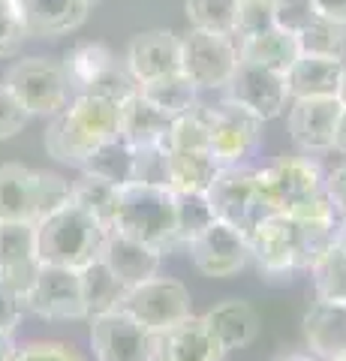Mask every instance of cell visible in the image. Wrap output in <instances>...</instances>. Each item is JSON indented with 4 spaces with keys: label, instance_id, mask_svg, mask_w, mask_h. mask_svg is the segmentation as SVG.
Returning a JSON list of instances; mask_svg holds the SVG:
<instances>
[{
    "label": "cell",
    "instance_id": "1",
    "mask_svg": "<svg viewBox=\"0 0 346 361\" xmlns=\"http://www.w3.org/2000/svg\"><path fill=\"white\" fill-rule=\"evenodd\" d=\"M118 103L91 94H75L61 111L51 115L42 142H46L49 157L79 169L94 148H99L111 135H118Z\"/></svg>",
    "mask_w": 346,
    "mask_h": 361
},
{
    "label": "cell",
    "instance_id": "2",
    "mask_svg": "<svg viewBox=\"0 0 346 361\" xmlns=\"http://www.w3.org/2000/svg\"><path fill=\"white\" fill-rule=\"evenodd\" d=\"M106 226L82 211L75 202H66L58 211L37 220V256L39 265H61L82 271L99 256Z\"/></svg>",
    "mask_w": 346,
    "mask_h": 361
},
{
    "label": "cell",
    "instance_id": "3",
    "mask_svg": "<svg viewBox=\"0 0 346 361\" xmlns=\"http://www.w3.org/2000/svg\"><path fill=\"white\" fill-rule=\"evenodd\" d=\"M109 229H118L142 244L169 253L178 247L175 235V193L157 184H127L118 193L115 220Z\"/></svg>",
    "mask_w": 346,
    "mask_h": 361
},
{
    "label": "cell",
    "instance_id": "4",
    "mask_svg": "<svg viewBox=\"0 0 346 361\" xmlns=\"http://www.w3.org/2000/svg\"><path fill=\"white\" fill-rule=\"evenodd\" d=\"M250 259L265 277L289 280L298 271H310L304 229L292 214H268L247 235Z\"/></svg>",
    "mask_w": 346,
    "mask_h": 361
},
{
    "label": "cell",
    "instance_id": "5",
    "mask_svg": "<svg viewBox=\"0 0 346 361\" xmlns=\"http://www.w3.org/2000/svg\"><path fill=\"white\" fill-rule=\"evenodd\" d=\"M61 63H63L73 97L91 94V97H103V99H111V103L121 106L127 97H132L139 90L136 78L130 75L124 63H118V58L103 42L75 45V49L66 51V58Z\"/></svg>",
    "mask_w": 346,
    "mask_h": 361
},
{
    "label": "cell",
    "instance_id": "6",
    "mask_svg": "<svg viewBox=\"0 0 346 361\" xmlns=\"http://www.w3.org/2000/svg\"><path fill=\"white\" fill-rule=\"evenodd\" d=\"M262 202L271 214H295L326 196V172L310 157H280L256 172Z\"/></svg>",
    "mask_w": 346,
    "mask_h": 361
},
{
    "label": "cell",
    "instance_id": "7",
    "mask_svg": "<svg viewBox=\"0 0 346 361\" xmlns=\"http://www.w3.org/2000/svg\"><path fill=\"white\" fill-rule=\"evenodd\" d=\"M205 196L214 208V217L235 226L238 232L250 235L268 214V205L262 202L259 184H256V169L250 166H220L214 180L208 184Z\"/></svg>",
    "mask_w": 346,
    "mask_h": 361
},
{
    "label": "cell",
    "instance_id": "8",
    "mask_svg": "<svg viewBox=\"0 0 346 361\" xmlns=\"http://www.w3.org/2000/svg\"><path fill=\"white\" fill-rule=\"evenodd\" d=\"M4 85L27 109V115H54L73 99L63 63L54 58H21L6 70Z\"/></svg>",
    "mask_w": 346,
    "mask_h": 361
},
{
    "label": "cell",
    "instance_id": "9",
    "mask_svg": "<svg viewBox=\"0 0 346 361\" xmlns=\"http://www.w3.org/2000/svg\"><path fill=\"white\" fill-rule=\"evenodd\" d=\"M118 307L130 313L136 322H142L148 331L163 334L193 313V298H190V289L181 280L154 274L142 283L130 286Z\"/></svg>",
    "mask_w": 346,
    "mask_h": 361
},
{
    "label": "cell",
    "instance_id": "10",
    "mask_svg": "<svg viewBox=\"0 0 346 361\" xmlns=\"http://www.w3.org/2000/svg\"><path fill=\"white\" fill-rule=\"evenodd\" d=\"M238 42L229 33L190 27L181 37V73L199 90H223L235 73Z\"/></svg>",
    "mask_w": 346,
    "mask_h": 361
},
{
    "label": "cell",
    "instance_id": "11",
    "mask_svg": "<svg viewBox=\"0 0 346 361\" xmlns=\"http://www.w3.org/2000/svg\"><path fill=\"white\" fill-rule=\"evenodd\" d=\"M208 148L220 166H238L259 148L262 121L244 106L223 97L217 106H205Z\"/></svg>",
    "mask_w": 346,
    "mask_h": 361
},
{
    "label": "cell",
    "instance_id": "12",
    "mask_svg": "<svg viewBox=\"0 0 346 361\" xmlns=\"http://www.w3.org/2000/svg\"><path fill=\"white\" fill-rule=\"evenodd\" d=\"M91 346L97 361H157V334L121 307L91 316Z\"/></svg>",
    "mask_w": 346,
    "mask_h": 361
},
{
    "label": "cell",
    "instance_id": "13",
    "mask_svg": "<svg viewBox=\"0 0 346 361\" xmlns=\"http://www.w3.org/2000/svg\"><path fill=\"white\" fill-rule=\"evenodd\" d=\"M21 301H25V313H33L39 319H87L82 274L75 268L39 265Z\"/></svg>",
    "mask_w": 346,
    "mask_h": 361
},
{
    "label": "cell",
    "instance_id": "14",
    "mask_svg": "<svg viewBox=\"0 0 346 361\" xmlns=\"http://www.w3.org/2000/svg\"><path fill=\"white\" fill-rule=\"evenodd\" d=\"M223 90H226V99L253 111L262 123L283 115V109L289 103L286 73H277L271 66H262V63H253L244 58H238L235 73H232V78Z\"/></svg>",
    "mask_w": 346,
    "mask_h": 361
},
{
    "label": "cell",
    "instance_id": "15",
    "mask_svg": "<svg viewBox=\"0 0 346 361\" xmlns=\"http://www.w3.org/2000/svg\"><path fill=\"white\" fill-rule=\"evenodd\" d=\"M187 250L205 277H235L250 262L247 235L223 220H214L202 235H196Z\"/></svg>",
    "mask_w": 346,
    "mask_h": 361
},
{
    "label": "cell",
    "instance_id": "16",
    "mask_svg": "<svg viewBox=\"0 0 346 361\" xmlns=\"http://www.w3.org/2000/svg\"><path fill=\"white\" fill-rule=\"evenodd\" d=\"M289 135H292L295 148L301 154L314 157L326 154L334 145V127L340 115V99L338 97H301L289 99Z\"/></svg>",
    "mask_w": 346,
    "mask_h": 361
},
{
    "label": "cell",
    "instance_id": "17",
    "mask_svg": "<svg viewBox=\"0 0 346 361\" xmlns=\"http://www.w3.org/2000/svg\"><path fill=\"white\" fill-rule=\"evenodd\" d=\"M124 66L136 85L154 82V78L181 73V37L172 30H144L136 33L127 45Z\"/></svg>",
    "mask_w": 346,
    "mask_h": 361
},
{
    "label": "cell",
    "instance_id": "18",
    "mask_svg": "<svg viewBox=\"0 0 346 361\" xmlns=\"http://www.w3.org/2000/svg\"><path fill=\"white\" fill-rule=\"evenodd\" d=\"M91 4L85 0H16V16L25 27L27 39H58L66 33L79 30L87 16Z\"/></svg>",
    "mask_w": 346,
    "mask_h": 361
},
{
    "label": "cell",
    "instance_id": "19",
    "mask_svg": "<svg viewBox=\"0 0 346 361\" xmlns=\"http://www.w3.org/2000/svg\"><path fill=\"white\" fill-rule=\"evenodd\" d=\"M39 271L37 256V223H4L0 220V277L13 283L21 298Z\"/></svg>",
    "mask_w": 346,
    "mask_h": 361
},
{
    "label": "cell",
    "instance_id": "20",
    "mask_svg": "<svg viewBox=\"0 0 346 361\" xmlns=\"http://www.w3.org/2000/svg\"><path fill=\"white\" fill-rule=\"evenodd\" d=\"M99 259L115 271V277L124 283L127 289L142 283V280L154 277L160 271L163 253L151 244H142L130 235L118 232V229H106L103 247H99Z\"/></svg>",
    "mask_w": 346,
    "mask_h": 361
},
{
    "label": "cell",
    "instance_id": "21",
    "mask_svg": "<svg viewBox=\"0 0 346 361\" xmlns=\"http://www.w3.org/2000/svg\"><path fill=\"white\" fill-rule=\"evenodd\" d=\"M223 346L211 334L205 316H193L157 334V361H223Z\"/></svg>",
    "mask_w": 346,
    "mask_h": 361
},
{
    "label": "cell",
    "instance_id": "22",
    "mask_svg": "<svg viewBox=\"0 0 346 361\" xmlns=\"http://www.w3.org/2000/svg\"><path fill=\"white\" fill-rule=\"evenodd\" d=\"M304 343L314 358H334L346 353V301L316 298L307 307L304 319Z\"/></svg>",
    "mask_w": 346,
    "mask_h": 361
},
{
    "label": "cell",
    "instance_id": "23",
    "mask_svg": "<svg viewBox=\"0 0 346 361\" xmlns=\"http://www.w3.org/2000/svg\"><path fill=\"white\" fill-rule=\"evenodd\" d=\"M0 220H39V172H33L21 163H0Z\"/></svg>",
    "mask_w": 346,
    "mask_h": 361
},
{
    "label": "cell",
    "instance_id": "24",
    "mask_svg": "<svg viewBox=\"0 0 346 361\" xmlns=\"http://www.w3.org/2000/svg\"><path fill=\"white\" fill-rule=\"evenodd\" d=\"M205 322H208L211 334L217 337V343L223 346V353L244 349L259 337V313L241 298H229V301L214 304V307L205 313Z\"/></svg>",
    "mask_w": 346,
    "mask_h": 361
},
{
    "label": "cell",
    "instance_id": "25",
    "mask_svg": "<svg viewBox=\"0 0 346 361\" xmlns=\"http://www.w3.org/2000/svg\"><path fill=\"white\" fill-rule=\"evenodd\" d=\"M121 109V121H118V135L127 139L132 148H142V145H163L169 139L172 121L166 111H160L157 106H151L139 90L132 97H127Z\"/></svg>",
    "mask_w": 346,
    "mask_h": 361
},
{
    "label": "cell",
    "instance_id": "26",
    "mask_svg": "<svg viewBox=\"0 0 346 361\" xmlns=\"http://www.w3.org/2000/svg\"><path fill=\"white\" fill-rule=\"evenodd\" d=\"M343 61L319 58V54H298L295 63L286 70L289 99L301 97H338Z\"/></svg>",
    "mask_w": 346,
    "mask_h": 361
},
{
    "label": "cell",
    "instance_id": "27",
    "mask_svg": "<svg viewBox=\"0 0 346 361\" xmlns=\"http://www.w3.org/2000/svg\"><path fill=\"white\" fill-rule=\"evenodd\" d=\"M298 54H301L298 33H289V30L277 27V25L238 42V58L271 66V70H277V73H286L289 66L295 63Z\"/></svg>",
    "mask_w": 346,
    "mask_h": 361
},
{
    "label": "cell",
    "instance_id": "28",
    "mask_svg": "<svg viewBox=\"0 0 346 361\" xmlns=\"http://www.w3.org/2000/svg\"><path fill=\"white\" fill-rule=\"evenodd\" d=\"M220 163L202 148H169V190L172 193H205Z\"/></svg>",
    "mask_w": 346,
    "mask_h": 361
},
{
    "label": "cell",
    "instance_id": "29",
    "mask_svg": "<svg viewBox=\"0 0 346 361\" xmlns=\"http://www.w3.org/2000/svg\"><path fill=\"white\" fill-rule=\"evenodd\" d=\"M132 160H136V148L121 135H111L87 154V160L79 169L85 175H97L115 187H127L132 184Z\"/></svg>",
    "mask_w": 346,
    "mask_h": 361
},
{
    "label": "cell",
    "instance_id": "30",
    "mask_svg": "<svg viewBox=\"0 0 346 361\" xmlns=\"http://www.w3.org/2000/svg\"><path fill=\"white\" fill-rule=\"evenodd\" d=\"M82 295H85V304H87V319L97 313H106V310H115L121 298H124L127 286L121 283L115 277V271H111L103 259H94L91 265H85L82 271Z\"/></svg>",
    "mask_w": 346,
    "mask_h": 361
},
{
    "label": "cell",
    "instance_id": "31",
    "mask_svg": "<svg viewBox=\"0 0 346 361\" xmlns=\"http://www.w3.org/2000/svg\"><path fill=\"white\" fill-rule=\"evenodd\" d=\"M139 94L148 99L151 106L166 111L169 118L184 115V111H190L199 103V87L190 82L184 73H172V75L154 78V82H144V85H139Z\"/></svg>",
    "mask_w": 346,
    "mask_h": 361
},
{
    "label": "cell",
    "instance_id": "32",
    "mask_svg": "<svg viewBox=\"0 0 346 361\" xmlns=\"http://www.w3.org/2000/svg\"><path fill=\"white\" fill-rule=\"evenodd\" d=\"M118 193L121 187L109 184V180L97 178V175H85L70 184V202H75L82 211H87L94 220H99L109 229L115 220V208H118Z\"/></svg>",
    "mask_w": 346,
    "mask_h": 361
},
{
    "label": "cell",
    "instance_id": "33",
    "mask_svg": "<svg viewBox=\"0 0 346 361\" xmlns=\"http://www.w3.org/2000/svg\"><path fill=\"white\" fill-rule=\"evenodd\" d=\"M301 54H319V58L346 61V25L326 16H316L298 33Z\"/></svg>",
    "mask_w": 346,
    "mask_h": 361
},
{
    "label": "cell",
    "instance_id": "34",
    "mask_svg": "<svg viewBox=\"0 0 346 361\" xmlns=\"http://www.w3.org/2000/svg\"><path fill=\"white\" fill-rule=\"evenodd\" d=\"M214 208L205 193H175V235L178 247H187L214 223Z\"/></svg>",
    "mask_w": 346,
    "mask_h": 361
},
{
    "label": "cell",
    "instance_id": "35",
    "mask_svg": "<svg viewBox=\"0 0 346 361\" xmlns=\"http://www.w3.org/2000/svg\"><path fill=\"white\" fill-rule=\"evenodd\" d=\"M310 277H314L316 298H334L346 301V250L331 244L314 265H310Z\"/></svg>",
    "mask_w": 346,
    "mask_h": 361
},
{
    "label": "cell",
    "instance_id": "36",
    "mask_svg": "<svg viewBox=\"0 0 346 361\" xmlns=\"http://www.w3.org/2000/svg\"><path fill=\"white\" fill-rule=\"evenodd\" d=\"M238 4L241 0H184L190 27L229 33V37H232V30H235Z\"/></svg>",
    "mask_w": 346,
    "mask_h": 361
},
{
    "label": "cell",
    "instance_id": "37",
    "mask_svg": "<svg viewBox=\"0 0 346 361\" xmlns=\"http://www.w3.org/2000/svg\"><path fill=\"white\" fill-rule=\"evenodd\" d=\"M132 184L169 187V145H142L132 160Z\"/></svg>",
    "mask_w": 346,
    "mask_h": 361
},
{
    "label": "cell",
    "instance_id": "38",
    "mask_svg": "<svg viewBox=\"0 0 346 361\" xmlns=\"http://www.w3.org/2000/svg\"><path fill=\"white\" fill-rule=\"evenodd\" d=\"M268 27H274L271 4H265V0H241L232 37H238V42H241V39L256 37V33H262V30H268Z\"/></svg>",
    "mask_w": 346,
    "mask_h": 361
},
{
    "label": "cell",
    "instance_id": "39",
    "mask_svg": "<svg viewBox=\"0 0 346 361\" xmlns=\"http://www.w3.org/2000/svg\"><path fill=\"white\" fill-rule=\"evenodd\" d=\"M271 16L274 25L289 33H301L319 13L314 0H271Z\"/></svg>",
    "mask_w": 346,
    "mask_h": 361
},
{
    "label": "cell",
    "instance_id": "40",
    "mask_svg": "<svg viewBox=\"0 0 346 361\" xmlns=\"http://www.w3.org/2000/svg\"><path fill=\"white\" fill-rule=\"evenodd\" d=\"M9 361H85L73 346L58 341H33L25 346H16Z\"/></svg>",
    "mask_w": 346,
    "mask_h": 361
},
{
    "label": "cell",
    "instance_id": "41",
    "mask_svg": "<svg viewBox=\"0 0 346 361\" xmlns=\"http://www.w3.org/2000/svg\"><path fill=\"white\" fill-rule=\"evenodd\" d=\"M27 121H30L27 109L18 103L13 90L0 82V142L13 139L16 133H21V130L27 127Z\"/></svg>",
    "mask_w": 346,
    "mask_h": 361
},
{
    "label": "cell",
    "instance_id": "42",
    "mask_svg": "<svg viewBox=\"0 0 346 361\" xmlns=\"http://www.w3.org/2000/svg\"><path fill=\"white\" fill-rule=\"evenodd\" d=\"M70 202V180L54 172H39V220Z\"/></svg>",
    "mask_w": 346,
    "mask_h": 361
},
{
    "label": "cell",
    "instance_id": "43",
    "mask_svg": "<svg viewBox=\"0 0 346 361\" xmlns=\"http://www.w3.org/2000/svg\"><path fill=\"white\" fill-rule=\"evenodd\" d=\"M21 316H25L21 292L0 277V334H13L16 325L21 322Z\"/></svg>",
    "mask_w": 346,
    "mask_h": 361
},
{
    "label": "cell",
    "instance_id": "44",
    "mask_svg": "<svg viewBox=\"0 0 346 361\" xmlns=\"http://www.w3.org/2000/svg\"><path fill=\"white\" fill-rule=\"evenodd\" d=\"M25 39H27V33L16 16V6L0 9V58H13Z\"/></svg>",
    "mask_w": 346,
    "mask_h": 361
},
{
    "label": "cell",
    "instance_id": "45",
    "mask_svg": "<svg viewBox=\"0 0 346 361\" xmlns=\"http://www.w3.org/2000/svg\"><path fill=\"white\" fill-rule=\"evenodd\" d=\"M326 193L334 202L338 214H346V163H340L334 172L326 175Z\"/></svg>",
    "mask_w": 346,
    "mask_h": 361
},
{
    "label": "cell",
    "instance_id": "46",
    "mask_svg": "<svg viewBox=\"0 0 346 361\" xmlns=\"http://www.w3.org/2000/svg\"><path fill=\"white\" fill-rule=\"evenodd\" d=\"M316 13L326 16V18H334L340 21V25H346V0H314Z\"/></svg>",
    "mask_w": 346,
    "mask_h": 361
},
{
    "label": "cell",
    "instance_id": "47",
    "mask_svg": "<svg viewBox=\"0 0 346 361\" xmlns=\"http://www.w3.org/2000/svg\"><path fill=\"white\" fill-rule=\"evenodd\" d=\"M331 151H338L346 157V106L340 109V115H338V127H334V145H331Z\"/></svg>",
    "mask_w": 346,
    "mask_h": 361
},
{
    "label": "cell",
    "instance_id": "48",
    "mask_svg": "<svg viewBox=\"0 0 346 361\" xmlns=\"http://www.w3.org/2000/svg\"><path fill=\"white\" fill-rule=\"evenodd\" d=\"M16 353V343H13V334H0V361H9Z\"/></svg>",
    "mask_w": 346,
    "mask_h": 361
},
{
    "label": "cell",
    "instance_id": "49",
    "mask_svg": "<svg viewBox=\"0 0 346 361\" xmlns=\"http://www.w3.org/2000/svg\"><path fill=\"white\" fill-rule=\"evenodd\" d=\"M334 244L346 250V214H340V220H338V235H334Z\"/></svg>",
    "mask_w": 346,
    "mask_h": 361
},
{
    "label": "cell",
    "instance_id": "50",
    "mask_svg": "<svg viewBox=\"0 0 346 361\" xmlns=\"http://www.w3.org/2000/svg\"><path fill=\"white\" fill-rule=\"evenodd\" d=\"M277 361H319V358H314L310 353H289V355H280Z\"/></svg>",
    "mask_w": 346,
    "mask_h": 361
},
{
    "label": "cell",
    "instance_id": "51",
    "mask_svg": "<svg viewBox=\"0 0 346 361\" xmlns=\"http://www.w3.org/2000/svg\"><path fill=\"white\" fill-rule=\"evenodd\" d=\"M338 99H340V106H346V61H343V73H340V85H338Z\"/></svg>",
    "mask_w": 346,
    "mask_h": 361
},
{
    "label": "cell",
    "instance_id": "52",
    "mask_svg": "<svg viewBox=\"0 0 346 361\" xmlns=\"http://www.w3.org/2000/svg\"><path fill=\"white\" fill-rule=\"evenodd\" d=\"M16 6V0H0V9H13Z\"/></svg>",
    "mask_w": 346,
    "mask_h": 361
},
{
    "label": "cell",
    "instance_id": "53",
    "mask_svg": "<svg viewBox=\"0 0 346 361\" xmlns=\"http://www.w3.org/2000/svg\"><path fill=\"white\" fill-rule=\"evenodd\" d=\"M322 361H346V353L343 355H334V358H322Z\"/></svg>",
    "mask_w": 346,
    "mask_h": 361
},
{
    "label": "cell",
    "instance_id": "54",
    "mask_svg": "<svg viewBox=\"0 0 346 361\" xmlns=\"http://www.w3.org/2000/svg\"><path fill=\"white\" fill-rule=\"evenodd\" d=\"M85 4H91V6H94V4H99V0H85Z\"/></svg>",
    "mask_w": 346,
    "mask_h": 361
},
{
    "label": "cell",
    "instance_id": "55",
    "mask_svg": "<svg viewBox=\"0 0 346 361\" xmlns=\"http://www.w3.org/2000/svg\"><path fill=\"white\" fill-rule=\"evenodd\" d=\"M265 4H271V0H265Z\"/></svg>",
    "mask_w": 346,
    "mask_h": 361
}]
</instances>
